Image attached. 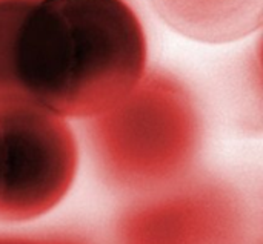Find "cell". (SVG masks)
Masks as SVG:
<instances>
[{
  "label": "cell",
  "mask_w": 263,
  "mask_h": 244,
  "mask_svg": "<svg viewBox=\"0 0 263 244\" xmlns=\"http://www.w3.org/2000/svg\"><path fill=\"white\" fill-rule=\"evenodd\" d=\"M142 23L125 0H0V58L17 92L65 117L105 115L142 82Z\"/></svg>",
  "instance_id": "cell-1"
},
{
  "label": "cell",
  "mask_w": 263,
  "mask_h": 244,
  "mask_svg": "<svg viewBox=\"0 0 263 244\" xmlns=\"http://www.w3.org/2000/svg\"><path fill=\"white\" fill-rule=\"evenodd\" d=\"M76 146L62 117L20 98L0 105V217L49 209L74 175Z\"/></svg>",
  "instance_id": "cell-2"
},
{
  "label": "cell",
  "mask_w": 263,
  "mask_h": 244,
  "mask_svg": "<svg viewBox=\"0 0 263 244\" xmlns=\"http://www.w3.org/2000/svg\"><path fill=\"white\" fill-rule=\"evenodd\" d=\"M166 22L200 40L222 42L260 23L262 0H153Z\"/></svg>",
  "instance_id": "cell-3"
},
{
  "label": "cell",
  "mask_w": 263,
  "mask_h": 244,
  "mask_svg": "<svg viewBox=\"0 0 263 244\" xmlns=\"http://www.w3.org/2000/svg\"><path fill=\"white\" fill-rule=\"evenodd\" d=\"M0 244H28V243H17V241H0Z\"/></svg>",
  "instance_id": "cell-4"
}]
</instances>
